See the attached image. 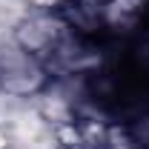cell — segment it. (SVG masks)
<instances>
[{
    "label": "cell",
    "mask_w": 149,
    "mask_h": 149,
    "mask_svg": "<svg viewBox=\"0 0 149 149\" xmlns=\"http://www.w3.org/2000/svg\"><path fill=\"white\" fill-rule=\"evenodd\" d=\"M100 3H106V0H100Z\"/></svg>",
    "instance_id": "cell-5"
},
{
    "label": "cell",
    "mask_w": 149,
    "mask_h": 149,
    "mask_svg": "<svg viewBox=\"0 0 149 149\" xmlns=\"http://www.w3.org/2000/svg\"><path fill=\"white\" fill-rule=\"evenodd\" d=\"M0 149H9V141H6V132H3V126H0Z\"/></svg>",
    "instance_id": "cell-4"
},
{
    "label": "cell",
    "mask_w": 149,
    "mask_h": 149,
    "mask_svg": "<svg viewBox=\"0 0 149 149\" xmlns=\"http://www.w3.org/2000/svg\"><path fill=\"white\" fill-rule=\"evenodd\" d=\"M3 132H6L9 149H63L57 126L40 115L35 97H26L15 109V115L3 123Z\"/></svg>",
    "instance_id": "cell-3"
},
{
    "label": "cell",
    "mask_w": 149,
    "mask_h": 149,
    "mask_svg": "<svg viewBox=\"0 0 149 149\" xmlns=\"http://www.w3.org/2000/svg\"><path fill=\"white\" fill-rule=\"evenodd\" d=\"M49 80H52V72L40 57L26 52L15 35H0V89L3 92L35 97Z\"/></svg>",
    "instance_id": "cell-1"
},
{
    "label": "cell",
    "mask_w": 149,
    "mask_h": 149,
    "mask_svg": "<svg viewBox=\"0 0 149 149\" xmlns=\"http://www.w3.org/2000/svg\"><path fill=\"white\" fill-rule=\"evenodd\" d=\"M15 37L26 52H32L49 66L63 49V43L72 37V23L60 9H32L17 23Z\"/></svg>",
    "instance_id": "cell-2"
}]
</instances>
